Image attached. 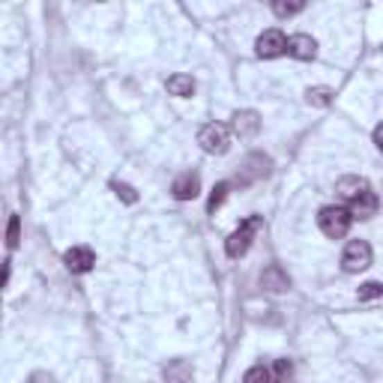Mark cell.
Returning <instances> with one entry per match:
<instances>
[{"mask_svg":"<svg viewBox=\"0 0 383 383\" xmlns=\"http://www.w3.org/2000/svg\"><path fill=\"white\" fill-rule=\"evenodd\" d=\"M264 228V219L261 216H248V219H243L239 222V228L237 231L228 237V243H225V252H228V257H243L248 248H252V239H255V234Z\"/></svg>","mask_w":383,"mask_h":383,"instance_id":"1","label":"cell"},{"mask_svg":"<svg viewBox=\"0 0 383 383\" xmlns=\"http://www.w3.org/2000/svg\"><path fill=\"white\" fill-rule=\"evenodd\" d=\"M350 222H353L350 210L348 207H339V204H330V207H323L321 213H318L321 231L327 234L330 239H341L344 234L350 231Z\"/></svg>","mask_w":383,"mask_h":383,"instance_id":"2","label":"cell"},{"mask_svg":"<svg viewBox=\"0 0 383 383\" xmlns=\"http://www.w3.org/2000/svg\"><path fill=\"white\" fill-rule=\"evenodd\" d=\"M198 144L210 156H222V153H228V147H231V129H228L225 123H207V126H201V132H198Z\"/></svg>","mask_w":383,"mask_h":383,"instance_id":"3","label":"cell"},{"mask_svg":"<svg viewBox=\"0 0 383 383\" xmlns=\"http://www.w3.org/2000/svg\"><path fill=\"white\" fill-rule=\"evenodd\" d=\"M341 264L348 273H362L371 266V246L366 239H350L348 246H344V255H341Z\"/></svg>","mask_w":383,"mask_h":383,"instance_id":"4","label":"cell"},{"mask_svg":"<svg viewBox=\"0 0 383 383\" xmlns=\"http://www.w3.org/2000/svg\"><path fill=\"white\" fill-rule=\"evenodd\" d=\"M257 57H264V60H273V57H279L287 51V36L279 31V27H270V31H264L257 36Z\"/></svg>","mask_w":383,"mask_h":383,"instance_id":"5","label":"cell"},{"mask_svg":"<svg viewBox=\"0 0 383 383\" xmlns=\"http://www.w3.org/2000/svg\"><path fill=\"white\" fill-rule=\"evenodd\" d=\"M231 129H234V135L237 138H243V141H248V138H255L257 132H261V114L257 111H237L234 117H231Z\"/></svg>","mask_w":383,"mask_h":383,"instance_id":"6","label":"cell"},{"mask_svg":"<svg viewBox=\"0 0 383 383\" xmlns=\"http://www.w3.org/2000/svg\"><path fill=\"white\" fill-rule=\"evenodd\" d=\"M63 261H66V266H69L72 273H90L93 264H96V252L90 246H72L69 252L63 255Z\"/></svg>","mask_w":383,"mask_h":383,"instance_id":"7","label":"cell"},{"mask_svg":"<svg viewBox=\"0 0 383 383\" xmlns=\"http://www.w3.org/2000/svg\"><path fill=\"white\" fill-rule=\"evenodd\" d=\"M287 54L296 57V60H314L318 42H314V36H309V33H293L291 40H287Z\"/></svg>","mask_w":383,"mask_h":383,"instance_id":"8","label":"cell"},{"mask_svg":"<svg viewBox=\"0 0 383 383\" xmlns=\"http://www.w3.org/2000/svg\"><path fill=\"white\" fill-rule=\"evenodd\" d=\"M171 192H174L177 201H195V198L201 195V177L192 174V171H186V174H180V177L174 180Z\"/></svg>","mask_w":383,"mask_h":383,"instance_id":"9","label":"cell"},{"mask_svg":"<svg viewBox=\"0 0 383 383\" xmlns=\"http://www.w3.org/2000/svg\"><path fill=\"white\" fill-rule=\"evenodd\" d=\"M261 287H264V291H270V293H284L287 287H291V279H287V273L282 270L279 264H270L261 273Z\"/></svg>","mask_w":383,"mask_h":383,"instance_id":"10","label":"cell"},{"mask_svg":"<svg viewBox=\"0 0 383 383\" xmlns=\"http://www.w3.org/2000/svg\"><path fill=\"white\" fill-rule=\"evenodd\" d=\"M162 377H165V383H192L195 368H192L189 359H171L165 371H162Z\"/></svg>","mask_w":383,"mask_h":383,"instance_id":"11","label":"cell"},{"mask_svg":"<svg viewBox=\"0 0 383 383\" xmlns=\"http://www.w3.org/2000/svg\"><path fill=\"white\" fill-rule=\"evenodd\" d=\"M348 210H350V216H353V219H371V216L377 213V195H375L371 189H368V192H362L359 198H353V201H350Z\"/></svg>","mask_w":383,"mask_h":383,"instance_id":"12","label":"cell"},{"mask_svg":"<svg viewBox=\"0 0 383 383\" xmlns=\"http://www.w3.org/2000/svg\"><path fill=\"white\" fill-rule=\"evenodd\" d=\"M368 189H371L368 180H362V177H341L339 183H335V192H339L341 201H348V204L353 198H359L362 192H368Z\"/></svg>","mask_w":383,"mask_h":383,"instance_id":"13","label":"cell"},{"mask_svg":"<svg viewBox=\"0 0 383 383\" xmlns=\"http://www.w3.org/2000/svg\"><path fill=\"white\" fill-rule=\"evenodd\" d=\"M165 87L171 96H180V99H189L192 93H195V78L186 72H177V75H171V78L165 81Z\"/></svg>","mask_w":383,"mask_h":383,"instance_id":"14","label":"cell"},{"mask_svg":"<svg viewBox=\"0 0 383 383\" xmlns=\"http://www.w3.org/2000/svg\"><path fill=\"white\" fill-rule=\"evenodd\" d=\"M305 102L314 105V108H330L335 102V90L327 87V84H318V87H309L305 90Z\"/></svg>","mask_w":383,"mask_h":383,"instance_id":"15","label":"cell"},{"mask_svg":"<svg viewBox=\"0 0 383 383\" xmlns=\"http://www.w3.org/2000/svg\"><path fill=\"white\" fill-rule=\"evenodd\" d=\"M228 192H231V186H228V183H216L213 186V192H210V201H207V213H216V210L225 204Z\"/></svg>","mask_w":383,"mask_h":383,"instance_id":"16","label":"cell"},{"mask_svg":"<svg viewBox=\"0 0 383 383\" xmlns=\"http://www.w3.org/2000/svg\"><path fill=\"white\" fill-rule=\"evenodd\" d=\"M111 189H114V195H117L123 204H138V192L132 189L129 183H120V180H111Z\"/></svg>","mask_w":383,"mask_h":383,"instance_id":"17","label":"cell"},{"mask_svg":"<svg viewBox=\"0 0 383 383\" xmlns=\"http://www.w3.org/2000/svg\"><path fill=\"white\" fill-rule=\"evenodd\" d=\"M18 239H22V219H18L15 213L9 216V228H6V246L9 248H15L18 246Z\"/></svg>","mask_w":383,"mask_h":383,"instance_id":"18","label":"cell"},{"mask_svg":"<svg viewBox=\"0 0 383 383\" xmlns=\"http://www.w3.org/2000/svg\"><path fill=\"white\" fill-rule=\"evenodd\" d=\"M243 383H273V377H270V371H266L264 366H252L243 375Z\"/></svg>","mask_w":383,"mask_h":383,"instance_id":"19","label":"cell"},{"mask_svg":"<svg viewBox=\"0 0 383 383\" xmlns=\"http://www.w3.org/2000/svg\"><path fill=\"white\" fill-rule=\"evenodd\" d=\"M357 296H359L362 303H366V300H377V296H383V282H366L357 291Z\"/></svg>","mask_w":383,"mask_h":383,"instance_id":"20","label":"cell"},{"mask_svg":"<svg viewBox=\"0 0 383 383\" xmlns=\"http://www.w3.org/2000/svg\"><path fill=\"white\" fill-rule=\"evenodd\" d=\"M273 12L279 15V18H287V15L303 12V3H300V0H293V3H284V0H275V3H273Z\"/></svg>","mask_w":383,"mask_h":383,"instance_id":"21","label":"cell"},{"mask_svg":"<svg viewBox=\"0 0 383 383\" xmlns=\"http://www.w3.org/2000/svg\"><path fill=\"white\" fill-rule=\"evenodd\" d=\"M293 377V366L287 359H275V383H291Z\"/></svg>","mask_w":383,"mask_h":383,"instance_id":"22","label":"cell"},{"mask_svg":"<svg viewBox=\"0 0 383 383\" xmlns=\"http://www.w3.org/2000/svg\"><path fill=\"white\" fill-rule=\"evenodd\" d=\"M375 147L383 153V123H380V126L375 129Z\"/></svg>","mask_w":383,"mask_h":383,"instance_id":"23","label":"cell"}]
</instances>
